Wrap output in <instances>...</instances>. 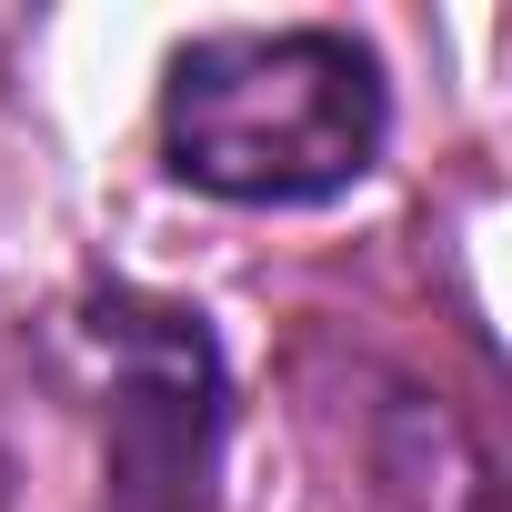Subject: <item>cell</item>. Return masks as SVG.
<instances>
[{
    "instance_id": "cell-1",
    "label": "cell",
    "mask_w": 512,
    "mask_h": 512,
    "mask_svg": "<svg viewBox=\"0 0 512 512\" xmlns=\"http://www.w3.org/2000/svg\"><path fill=\"white\" fill-rule=\"evenodd\" d=\"M392 151V81L362 31H191L161 61V171L231 211H322Z\"/></svg>"
},
{
    "instance_id": "cell-3",
    "label": "cell",
    "mask_w": 512,
    "mask_h": 512,
    "mask_svg": "<svg viewBox=\"0 0 512 512\" xmlns=\"http://www.w3.org/2000/svg\"><path fill=\"white\" fill-rule=\"evenodd\" d=\"M372 492L382 512H502L482 442L462 432V412L442 392H392L382 432H372Z\"/></svg>"
},
{
    "instance_id": "cell-2",
    "label": "cell",
    "mask_w": 512,
    "mask_h": 512,
    "mask_svg": "<svg viewBox=\"0 0 512 512\" xmlns=\"http://www.w3.org/2000/svg\"><path fill=\"white\" fill-rule=\"evenodd\" d=\"M61 332L91 372L101 512H221V462H231L221 332L141 282H91L61 312Z\"/></svg>"
}]
</instances>
